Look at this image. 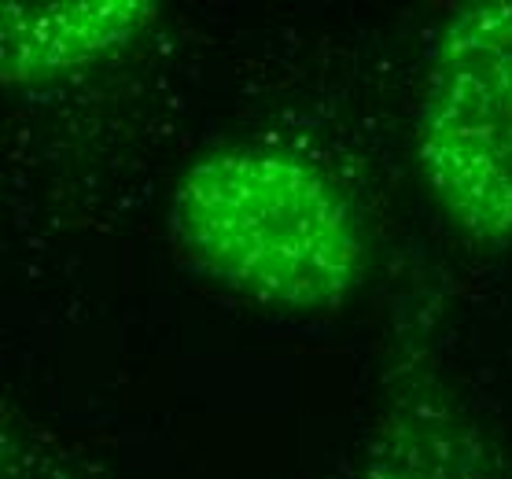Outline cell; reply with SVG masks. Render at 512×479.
<instances>
[{
    "instance_id": "6da1fadb",
    "label": "cell",
    "mask_w": 512,
    "mask_h": 479,
    "mask_svg": "<svg viewBox=\"0 0 512 479\" xmlns=\"http://www.w3.org/2000/svg\"><path fill=\"white\" fill-rule=\"evenodd\" d=\"M170 225L199 273L280 314H336L369 269L354 203L284 148H222L185 166Z\"/></svg>"
},
{
    "instance_id": "7a4b0ae2",
    "label": "cell",
    "mask_w": 512,
    "mask_h": 479,
    "mask_svg": "<svg viewBox=\"0 0 512 479\" xmlns=\"http://www.w3.org/2000/svg\"><path fill=\"white\" fill-rule=\"evenodd\" d=\"M417 166L472 244H512V0H472L435 34L417 115Z\"/></svg>"
},
{
    "instance_id": "3957f363",
    "label": "cell",
    "mask_w": 512,
    "mask_h": 479,
    "mask_svg": "<svg viewBox=\"0 0 512 479\" xmlns=\"http://www.w3.org/2000/svg\"><path fill=\"white\" fill-rule=\"evenodd\" d=\"M155 0H8L0 8V82L34 89L122 56L159 23Z\"/></svg>"
},
{
    "instance_id": "277c9868",
    "label": "cell",
    "mask_w": 512,
    "mask_h": 479,
    "mask_svg": "<svg viewBox=\"0 0 512 479\" xmlns=\"http://www.w3.org/2000/svg\"><path fill=\"white\" fill-rule=\"evenodd\" d=\"M431 417H402L387 424L361 461L358 479H490L465 443Z\"/></svg>"
}]
</instances>
